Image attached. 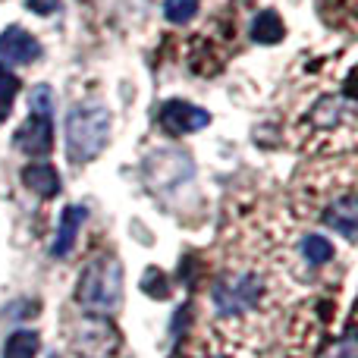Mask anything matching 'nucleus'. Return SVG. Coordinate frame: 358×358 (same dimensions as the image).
I'll list each match as a JSON object with an SVG mask.
<instances>
[{"mask_svg": "<svg viewBox=\"0 0 358 358\" xmlns=\"http://www.w3.org/2000/svg\"><path fill=\"white\" fill-rule=\"evenodd\" d=\"M16 94H19V79L13 73H6V69H0V120L10 117Z\"/></svg>", "mask_w": 358, "mask_h": 358, "instance_id": "obj_12", "label": "nucleus"}, {"mask_svg": "<svg viewBox=\"0 0 358 358\" xmlns=\"http://www.w3.org/2000/svg\"><path fill=\"white\" fill-rule=\"evenodd\" d=\"M41 54V44L29 35L25 29L13 25L0 35V60L10 63V66H22V63H31L35 57Z\"/></svg>", "mask_w": 358, "mask_h": 358, "instance_id": "obj_5", "label": "nucleus"}, {"mask_svg": "<svg viewBox=\"0 0 358 358\" xmlns=\"http://www.w3.org/2000/svg\"><path fill=\"white\" fill-rule=\"evenodd\" d=\"M327 223L334 229H340L346 239H355V223H358V204H355V195H343L340 201H334V208L327 210Z\"/></svg>", "mask_w": 358, "mask_h": 358, "instance_id": "obj_8", "label": "nucleus"}, {"mask_svg": "<svg viewBox=\"0 0 358 358\" xmlns=\"http://www.w3.org/2000/svg\"><path fill=\"white\" fill-rule=\"evenodd\" d=\"M82 220H85V210H82L79 204L63 208V217H60V223H57L54 245H50V255H54V258H66V255L73 252L76 236H79V229H82Z\"/></svg>", "mask_w": 358, "mask_h": 358, "instance_id": "obj_6", "label": "nucleus"}, {"mask_svg": "<svg viewBox=\"0 0 358 358\" xmlns=\"http://www.w3.org/2000/svg\"><path fill=\"white\" fill-rule=\"evenodd\" d=\"M283 35H286V25H283V19H280L273 10H264V13H258V16H255L252 38L258 44H277V41H283Z\"/></svg>", "mask_w": 358, "mask_h": 358, "instance_id": "obj_9", "label": "nucleus"}, {"mask_svg": "<svg viewBox=\"0 0 358 358\" xmlns=\"http://www.w3.org/2000/svg\"><path fill=\"white\" fill-rule=\"evenodd\" d=\"M142 289L148 292L151 299H167V296H170V283H167V277H164V273L157 271V267H151V271L145 273Z\"/></svg>", "mask_w": 358, "mask_h": 358, "instance_id": "obj_14", "label": "nucleus"}, {"mask_svg": "<svg viewBox=\"0 0 358 358\" xmlns=\"http://www.w3.org/2000/svg\"><path fill=\"white\" fill-rule=\"evenodd\" d=\"M22 182H25V189H31L41 198H54L63 185L60 173H57L50 164H29V167L22 170Z\"/></svg>", "mask_w": 358, "mask_h": 358, "instance_id": "obj_7", "label": "nucleus"}, {"mask_svg": "<svg viewBox=\"0 0 358 358\" xmlns=\"http://www.w3.org/2000/svg\"><path fill=\"white\" fill-rule=\"evenodd\" d=\"M29 6L38 13V16H50L57 10V0H29Z\"/></svg>", "mask_w": 358, "mask_h": 358, "instance_id": "obj_16", "label": "nucleus"}, {"mask_svg": "<svg viewBox=\"0 0 358 358\" xmlns=\"http://www.w3.org/2000/svg\"><path fill=\"white\" fill-rule=\"evenodd\" d=\"M330 358H355V343H352V336H346V340H343L340 346L330 352Z\"/></svg>", "mask_w": 358, "mask_h": 358, "instance_id": "obj_15", "label": "nucleus"}, {"mask_svg": "<svg viewBox=\"0 0 358 358\" xmlns=\"http://www.w3.org/2000/svg\"><path fill=\"white\" fill-rule=\"evenodd\" d=\"M16 148L25 155H50L54 148V126H50V113H29L22 126L16 129Z\"/></svg>", "mask_w": 358, "mask_h": 358, "instance_id": "obj_3", "label": "nucleus"}, {"mask_svg": "<svg viewBox=\"0 0 358 358\" xmlns=\"http://www.w3.org/2000/svg\"><path fill=\"white\" fill-rule=\"evenodd\" d=\"M120 292H123V271L117 258H94L82 271L76 299L92 311H113L120 305Z\"/></svg>", "mask_w": 358, "mask_h": 358, "instance_id": "obj_2", "label": "nucleus"}, {"mask_svg": "<svg viewBox=\"0 0 358 358\" xmlns=\"http://www.w3.org/2000/svg\"><path fill=\"white\" fill-rule=\"evenodd\" d=\"M110 136V113L104 104H76L66 117V155L73 164H88L104 151Z\"/></svg>", "mask_w": 358, "mask_h": 358, "instance_id": "obj_1", "label": "nucleus"}, {"mask_svg": "<svg viewBox=\"0 0 358 358\" xmlns=\"http://www.w3.org/2000/svg\"><path fill=\"white\" fill-rule=\"evenodd\" d=\"M210 123V113L201 107L189 104V101H167L161 107V126L173 136H185V132H198Z\"/></svg>", "mask_w": 358, "mask_h": 358, "instance_id": "obj_4", "label": "nucleus"}, {"mask_svg": "<svg viewBox=\"0 0 358 358\" xmlns=\"http://www.w3.org/2000/svg\"><path fill=\"white\" fill-rule=\"evenodd\" d=\"M164 13H167L170 22L182 25L198 13V0H167V3H164Z\"/></svg>", "mask_w": 358, "mask_h": 358, "instance_id": "obj_13", "label": "nucleus"}, {"mask_svg": "<svg viewBox=\"0 0 358 358\" xmlns=\"http://www.w3.org/2000/svg\"><path fill=\"white\" fill-rule=\"evenodd\" d=\"M38 355V334L31 330H16L3 343V358H35Z\"/></svg>", "mask_w": 358, "mask_h": 358, "instance_id": "obj_10", "label": "nucleus"}, {"mask_svg": "<svg viewBox=\"0 0 358 358\" xmlns=\"http://www.w3.org/2000/svg\"><path fill=\"white\" fill-rule=\"evenodd\" d=\"M302 255L311 264H327V261L334 258V245H330L327 239H321V236H308V239L302 242Z\"/></svg>", "mask_w": 358, "mask_h": 358, "instance_id": "obj_11", "label": "nucleus"}]
</instances>
